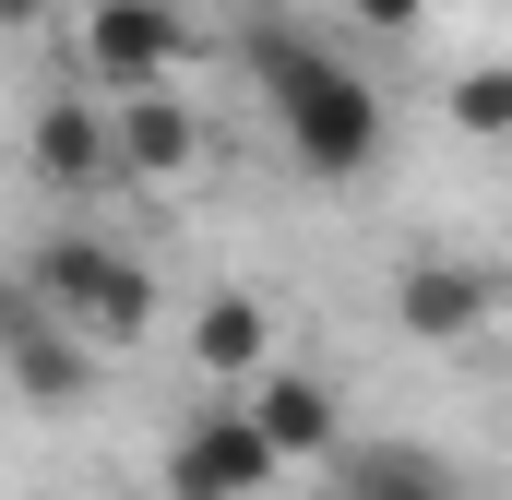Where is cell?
Wrapping results in <instances>:
<instances>
[{"label":"cell","instance_id":"obj_1","mask_svg":"<svg viewBox=\"0 0 512 500\" xmlns=\"http://www.w3.org/2000/svg\"><path fill=\"white\" fill-rule=\"evenodd\" d=\"M239 60L262 72V96H274V120H286V143H298V167H310V179H358V167L382 155V96H370L346 60H322V36L262 24Z\"/></svg>","mask_w":512,"mask_h":500},{"label":"cell","instance_id":"obj_2","mask_svg":"<svg viewBox=\"0 0 512 500\" xmlns=\"http://www.w3.org/2000/svg\"><path fill=\"white\" fill-rule=\"evenodd\" d=\"M262 489H274V441L251 429V405L239 417L215 405L167 441V500H262Z\"/></svg>","mask_w":512,"mask_h":500},{"label":"cell","instance_id":"obj_3","mask_svg":"<svg viewBox=\"0 0 512 500\" xmlns=\"http://www.w3.org/2000/svg\"><path fill=\"white\" fill-rule=\"evenodd\" d=\"M167 60H179V0H96L84 72L108 96H167Z\"/></svg>","mask_w":512,"mask_h":500},{"label":"cell","instance_id":"obj_4","mask_svg":"<svg viewBox=\"0 0 512 500\" xmlns=\"http://www.w3.org/2000/svg\"><path fill=\"white\" fill-rule=\"evenodd\" d=\"M489 310H501V274H477V262H441V250H417V262L393 274V322H405L417 346H465Z\"/></svg>","mask_w":512,"mask_h":500},{"label":"cell","instance_id":"obj_5","mask_svg":"<svg viewBox=\"0 0 512 500\" xmlns=\"http://www.w3.org/2000/svg\"><path fill=\"white\" fill-rule=\"evenodd\" d=\"M251 429L274 441V465H322L334 441H346V405H334V381H310V370H274L251 393Z\"/></svg>","mask_w":512,"mask_h":500},{"label":"cell","instance_id":"obj_6","mask_svg":"<svg viewBox=\"0 0 512 500\" xmlns=\"http://www.w3.org/2000/svg\"><path fill=\"white\" fill-rule=\"evenodd\" d=\"M191 155H203V120H191L179 96H120V108H108V167H120V179H179Z\"/></svg>","mask_w":512,"mask_h":500},{"label":"cell","instance_id":"obj_7","mask_svg":"<svg viewBox=\"0 0 512 500\" xmlns=\"http://www.w3.org/2000/svg\"><path fill=\"white\" fill-rule=\"evenodd\" d=\"M24 155H36V179H60V191L120 179V167H108V108H84V96H48L36 131H24Z\"/></svg>","mask_w":512,"mask_h":500},{"label":"cell","instance_id":"obj_8","mask_svg":"<svg viewBox=\"0 0 512 500\" xmlns=\"http://www.w3.org/2000/svg\"><path fill=\"white\" fill-rule=\"evenodd\" d=\"M346 500H465V489H453V465H441V453L382 441V453H346Z\"/></svg>","mask_w":512,"mask_h":500},{"label":"cell","instance_id":"obj_9","mask_svg":"<svg viewBox=\"0 0 512 500\" xmlns=\"http://www.w3.org/2000/svg\"><path fill=\"white\" fill-rule=\"evenodd\" d=\"M262 346H274V322H262V298H203V310H191V358H203L215 381L262 370Z\"/></svg>","mask_w":512,"mask_h":500},{"label":"cell","instance_id":"obj_10","mask_svg":"<svg viewBox=\"0 0 512 500\" xmlns=\"http://www.w3.org/2000/svg\"><path fill=\"white\" fill-rule=\"evenodd\" d=\"M453 131H477V143H512V60H477V72H453Z\"/></svg>","mask_w":512,"mask_h":500},{"label":"cell","instance_id":"obj_11","mask_svg":"<svg viewBox=\"0 0 512 500\" xmlns=\"http://www.w3.org/2000/svg\"><path fill=\"white\" fill-rule=\"evenodd\" d=\"M155 322V274L108 250V274H96V298H84V334H143Z\"/></svg>","mask_w":512,"mask_h":500},{"label":"cell","instance_id":"obj_12","mask_svg":"<svg viewBox=\"0 0 512 500\" xmlns=\"http://www.w3.org/2000/svg\"><path fill=\"white\" fill-rule=\"evenodd\" d=\"M358 24H370V36H417V24H429V0H358Z\"/></svg>","mask_w":512,"mask_h":500},{"label":"cell","instance_id":"obj_13","mask_svg":"<svg viewBox=\"0 0 512 500\" xmlns=\"http://www.w3.org/2000/svg\"><path fill=\"white\" fill-rule=\"evenodd\" d=\"M24 24H36V0H0V36H24Z\"/></svg>","mask_w":512,"mask_h":500}]
</instances>
